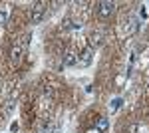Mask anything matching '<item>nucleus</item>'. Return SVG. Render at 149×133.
<instances>
[{
  "label": "nucleus",
  "mask_w": 149,
  "mask_h": 133,
  "mask_svg": "<svg viewBox=\"0 0 149 133\" xmlns=\"http://www.w3.org/2000/svg\"><path fill=\"white\" fill-rule=\"evenodd\" d=\"M44 16H46V4L44 2L34 4L32 10H30V20H32V24H40L44 20Z\"/></svg>",
  "instance_id": "obj_1"
},
{
  "label": "nucleus",
  "mask_w": 149,
  "mask_h": 133,
  "mask_svg": "<svg viewBox=\"0 0 149 133\" xmlns=\"http://www.w3.org/2000/svg\"><path fill=\"white\" fill-rule=\"evenodd\" d=\"M95 12H97L100 18L105 20V18H109L115 12V4L113 2H97V4H95Z\"/></svg>",
  "instance_id": "obj_2"
},
{
  "label": "nucleus",
  "mask_w": 149,
  "mask_h": 133,
  "mask_svg": "<svg viewBox=\"0 0 149 133\" xmlns=\"http://www.w3.org/2000/svg\"><path fill=\"white\" fill-rule=\"evenodd\" d=\"M26 44H28V36H24L22 42H20V44H16L14 48H12V52H10V60L14 62V64H18V62L22 60V54H24V50H26Z\"/></svg>",
  "instance_id": "obj_3"
},
{
  "label": "nucleus",
  "mask_w": 149,
  "mask_h": 133,
  "mask_svg": "<svg viewBox=\"0 0 149 133\" xmlns=\"http://www.w3.org/2000/svg\"><path fill=\"white\" fill-rule=\"evenodd\" d=\"M103 32H100V30H95V32H92L90 36H88V44H90V50H95V48H100V46L103 44Z\"/></svg>",
  "instance_id": "obj_4"
},
{
  "label": "nucleus",
  "mask_w": 149,
  "mask_h": 133,
  "mask_svg": "<svg viewBox=\"0 0 149 133\" xmlns=\"http://www.w3.org/2000/svg\"><path fill=\"white\" fill-rule=\"evenodd\" d=\"M90 64H92V50L86 48V50H81V52H80V56H78V64H76V66L88 68Z\"/></svg>",
  "instance_id": "obj_5"
},
{
  "label": "nucleus",
  "mask_w": 149,
  "mask_h": 133,
  "mask_svg": "<svg viewBox=\"0 0 149 133\" xmlns=\"http://www.w3.org/2000/svg\"><path fill=\"white\" fill-rule=\"evenodd\" d=\"M76 64H78V56L74 54V52H66L64 54V66L72 68V66H76Z\"/></svg>",
  "instance_id": "obj_6"
},
{
  "label": "nucleus",
  "mask_w": 149,
  "mask_h": 133,
  "mask_svg": "<svg viewBox=\"0 0 149 133\" xmlns=\"http://www.w3.org/2000/svg\"><path fill=\"white\" fill-rule=\"evenodd\" d=\"M107 125H109V121H107L105 117H100V119L95 121V129H97V131H105V129H107Z\"/></svg>",
  "instance_id": "obj_7"
},
{
  "label": "nucleus",
  "mask_w": 149,
  "mask_h": 133,
  "mask_svg": "<svg viewBox=\"0 0 149 133\" xmlns=\"http://www.w3.org/2000/svg\"><path fill=\"white\" fill-rule=\"evenodd\" d=\"M6 20H8V8L2 6L0 8V24H6Z\"/></svg>",
  "instance_id": "obj_8"
},
{
  "label": "nucleus",
  "mask_w": 149,
  "mask_h": 133,
  "mask_svg": "<svg viewBox=\"0 0 149 133\" xmlns=\"http://www.w3.org/2000/svg\"><path fill=\"white\" fill-rule=\"evenodd\" d=\"M56 129H58L56 123H46V125H44V133H54Z\"/></svg>",
  "instance_id": "obj_9"
},
{
  "label": "nucleus",
  "mask_w": 149,
  "mask_h": 133,
  "mask_svg": "<svg viewBox=\"0 0 149 133\" xmlns=\"http://www.w3.org/2000/svg\"><path fill=\"white\" fill-rule=\"evenodd\" d=\"M137 131H139L137 123H129V125H127V129H125V133H137Z\"/></svg>",
  "instance_id": "obj_10"
},
{
  "label": "nucleus",
  "mask_w": 149,
  "mask_h": 133,
  "mask_svg": "<svg viewBox=\"0 0 149 133\" xmlns=\"http://www.w3.org/2000/svg\"><path fill=\"white\" fill-rule=\"evenodd\" d=\"M119 103H121V100H113V103H111V109H117V107H119Z\"/></svg>",
  "instance_id": "obj_11"
}]
</instances>
